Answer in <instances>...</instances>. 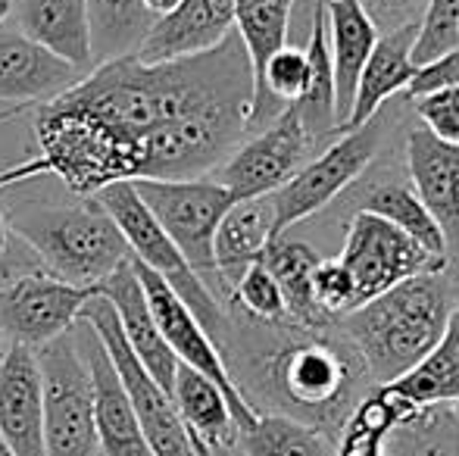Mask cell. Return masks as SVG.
<instances>
[{
  "mask_svg": "<svg viewBox=\"0 0 459 456\" xmlns=\"http://www.w3.org/2000/svg\"><path fill=\"white\" fill-rule=\"evenodd\" d=\"M225 306L244 313L250 319H260V323H278V319H284L281 291H278L275 279L269 275V269L260 260L238 279V285L231 288Z\"/></svg>",
  "mask_w": 459,
  "mask_h": 456,
  "instance_id": "34",
  "label": "cell"
},
{
  "mask_svg": "<svg viewBox=\"0 0 459 456\" xmlns=\"http://www.w3.org/2000/svg\"><path fill=\"white\" fill-rule=\"evenodd\" d=\"M35 141L44 176L75 197H94L107 185L138 178V141L63 94L35 110Z\"/></svg>",
  "mask_w": 459,
  "mask_h": 456,
  "instance_id": "5",
  "label": "cell"
},
{
  "mask_svg": "<svg viewBox=\"0 0 459 456\" xmlns=\"http://www.w3.org/2000/svg\"><path fill=\"white\" fill-rule=\"evenodd\" d=\"M132 266H134V272H138V281H141V288H144V297H147V304H151L153 323H157L163 341L169 344V350L176 353L178 363L194 372H200V375L210 378V382L222 391L225 400H229V407H231V416H235L238 434L247 432L260 413H254V409L244 403V397L238 394L235 382H231L229 369H225V359H222V353H219V347L212 344V338L204 331V325L194 319V313L176 297V291H172L157 272L141 266L138 260H132Z\"/></svg>",
  "mask_w": 459,
  "mask_h": 456,
  "instance_id": "14",
  "label": "cell"
},
{
  "mask_svg": "<svg viewBox=\"0 0 459 456\" xmlns=\"http://www.w3.org/2000/svg\"><path fill=\"white\" fill-rule=\"evenodd\" d=\"M322 260V254L313 244L300 241V237L278 235L266 244L260 262L269 269V275L275 279L278 291L284 300V316L290 323L309 325V329H322L332 325L338 319H332L313 297V269Z\"/></svg>",
  "mask_w": 459,
  "mask_h": 456,
  "instance_id": "27",
  "label": "cell"
},
{
  "mask_svg": "<svg viewBox=\"0 0 459 456\" xmlns=\"http://www.w3.org/2000/svg\"><path fill=\"white\" fill-rule=\"evenodd\" d=\"M459 44V0H429L422 19H419L416 41H412V63L437 60L441 54Z\"/></svg>",
  "mask_w": 459,
  "mask_h": 456,
  "instance_id": "33",
  "label": "cell"
},
{
  "mask_svg": "<svg viewBox=\"0 0 459 456\" xmlns=\"http://www.w3.org/2000/svg\"><path fill=\"white\" fill-rule=\"evenodd\" d=\"M225 313L229 329L219 353L244 403L254 413L288 416L338 438L375 391L341 323L309 329L288 316L260 323L229 306Z\"/></svg>",
  "mask_w": 459,
  "mask_h": 456,
  "instance_id": "1",
  "label": "cell"
},
{
  "mask_svg": "<svg viewBox=\"0 0 459 456\" xmlns=\"http://www.w3.org/2000/svg\"><path fill=\"white\" fill-rule=\"evenodd\" d=\"M410 104L419 125L429 128L444 144L459 147V88H441V91L412 98Z\"/></svg>",
  "mask_w": 459,
  "mask_h": 456,
  "instance_id": "35",
  "label": "cell"
},
{
  "mask_svg": "<svg viewBox=\"0 0 459 456\" xmlns=\"http://www.w3.org/2000/svg\"><path fill=\"white\" fill-rule=\"evenodd\" d=\"M6 347H10V344H6V338H4V335H0V359H4V353H6Z\"/></svg>",
  "mask_w": 459,
  "mask_h": 456,
  "instance_id": "45",
  "label": "cell"
},
{
  "mask_svg": "<svg viewBox=\"0 0 459 456\" xmlns=\"http://www.w3.org/2000/svg\"><path fill=\"white\" fill-rule=\"evenodd\" d=\"M91 294L94 288H79L50 272L16 237L0 269V335L6 344L38 350L73 331Z\"/></svg>",
  "mask_w": 459,
  "mask_h": 456,
  "instance_id": "7",
  "label": "cell"
},
{
  "mask_svg": "<svg viewBox=\"0 0 459 456\" xmlns=\"http://www.w3.org/2000/svg\"><path fill=\"white\" fill-rule=\"evenodd\" d=\"M325 22L334 69V119H338V132H344L353 110L359 73L378 41V29L363 13L359 0H325Z\"/></svg>",
  "mask_w": 459,
  "mask_h": 456,
  "instance_id": "23",
  "label": "cell"
},
{
  "mask_svg": "<svg viewBox=\"0 0 459 456\" xmlns=\"http://www.w3.org/2000/svg\"><path fill=\"white\" fill-rule=\"evenodd\" d=\"M381 456H459V407L412 403L385 432Z\"/></svg>",
  "mask_w": 459,
  "mask_h": 456,
  "instance_id": "28",
  "label": "cell"
},
{
  "mask_svg": "<svg viewBox=\"0 0 459 456\" xmlns=\"http://www.w3.org/2000/svg\"><path fill=\"white\" fill-rule=\"evenodd\" d=\"M338 260L353 279L357 306L385 294L387 288L412 279V275L435 272V269H444L450 262L429 254L416 237H410L403 228H397L394 222L381 219L375 213H353L347 219Z\"/></svg>",
  "mask_w": 459,
  "mask_h": 456,
  "instance_id": "12",
  "label": "cell"
},
{
  "mask_svg": "<svg viewBox=\"0 0 459 456\" xmlns=\"http://www.w3.org/2000/svg\"><path fill=\"white\" fill-rule=\"evenodd\" d=\"M363 13L372 19V25L381 31H397V29H412L422 19L429 0H359Z\"/></svg>",
  "mask_w": 459,
  "mask_h": 456,
  "instance_id": "38",
  "label": "cell"
},
{
  "mask_svg": "<svg viewBox=\"0 0 459 456\" xmlns=\"http://www.w3.org/2000/svg\"><path fill=\"white\" fill-rule=\"evenodd\" d=\"M332 207L341 210V216L351 219L353 213H375L381 219L394 222L397 228H403L410 237H416L429 254L447 260L444 250V237L437 226L431 222L429 210L422 207L416 188H412L406 166H378L372 163L366 169V176H359Z\"/></svg>",
  "mask_w": 459,
  "mask_h": 456,
  "instance_id": "17",
  "label": "cell"
},
{
  "mask_svg": "<svg viewBox=\"0 0 459 456\" xmlns=\"http://www.w3.org/2000/svg\"><path fill=\"white\" fill-rule=\"evenodd\" d=\"M419 25L397 31H381L375 41L372 54H368L363 73L357 82V94H353V110L344 128L363 125L368 116H375L387 100L400 98L406 85L416 75V63H412V41H416Z\"/></svg>",
  "mask_w": 459,
  "mask_h": 456,
  "instance_id": "25",
  "label": "cell"
},
{
  "mask_svg": "<svg viewBox=\"0 0 459 456\" xmlns=\"http://www.w3.org/2000/svg\"><path fill=\"white\" fill-rule=\"evenodd\" d=\"M176 4H178V0H144V6L153 13V16H163V13H169Z\"/></svg>",
  "mask_w": 459,
  "mask_h": 456,
  "instance_id": "40",
  "label": "cell"
},
{
  "mask_svg": "<svg viewBox=\"0 0 459 456\" xmlns=\"http://www.w3.org/2000/svg\"><path fill=\"white\" fill-rule=\"evenodd\" d=\"M35 353L44 384V456H97L91 375L73 331Z\"/></svg>",
  "mask_w": 459,
  "mask_h": 456,
  "instance_id": "11",
  "label": "cell"
},
{
  "mask_svg": "<svg viewBox=\"0 0 459 456\" xmlns=\"http://www.w3.org/2000/svg\"><path fill=\"white\" fill-rule=\"evenodd\" d=\"M172 403L182 416L197 456H210L212 451L238 444V426L225 394L210 378L182 363H178L176 382H172Z\"/></svg>",
  "mask_w": 459,
  "mask_h": 456,
  "instance_id": "26",
  "label": "cell"
},
{
  "mask_svg": "<svg viewBox=\"0 0 459 456\" xmlns=\"http://www.w3.org/2000/svg\"><path fill=\"white\" fill-rule=\"evenodd\" d=\"M0 438L16 456H44L41 366L22 344H10L0 359Z\"/></svg>",
  "mask_w": 459,
  "mask_h": 456,
  "instance_id": "19",
  "label": "cell"
},
{
  "mask_svg": "<svg viewBox=\"0 0 459 456\" xmlns=\"http://www.w3.org/2000/svg\"><path fill=\"white\" fill-rule=\"evenodd\" d=\"M447 269H450V275H454V281H456V288H459V262H447Z\"/></svg>",
  "mask_w": 459,
  "mask_h": 456,
  "instance_id": "43",
  "label": "cell"
},
{
  "mask_svg": "<svg viewBox=\"0 0 459 456\" xmlns=\"http://www.w3.org/2000/svg\"><path fill=\"white\" fill-rule=\"evenodd\" d=\"M73 341L91 375V413L97 432V456H153L138 426L128 394L88 323L73 325Z\"/></svg>",
  "mask_w": 459,
  "mask_h": 456,
  "instance_id": "16",
  "label": "cell"
},
{
  "mask_svg": "<svg viewBox=\"0 0 459 456\" xmlns=\"http://www.w3.org/2000/svg\"><path fill=\"white\" fill-rule=\"evenodd\" d=\"M441 88H459V44L447 54H441L437 60L422 63L412 75V82L406 85L403 98H422V94L441 91Z\"/></svg>",
  "mask_w": 459,
  "mask_h": 456,
  "instance_id": "37",
  "label": "cell"
},
{
  "mask_svg": "<svg viewBox=\"0 0 459 456\" xmlns=\"http://www.w3.org/2000/svg\"><path fill=\"white\" fill-rule=\"evenodd\" d=\"M273 237H275V226H273L269 197L231 203L229 213L219 222L216 237H212V260H216V279H219V297H222V304L229 300L238 279L260 260Z\"/></svg>",
  "mask_w": 459,
  "mask_h": 456,
  "instance_id": "24",
  "label": "cell"
},
{
  "mask_svg": "<svg viewBox=\"0 0 459 456\" xmlns=\"http://www.w3.org/2000/svg\"><path fill=\"white\" fill-rule=\"evenodd\" d=\"M85 73L25 38L16 25H0V104L10 110L41 107L66 94Z\"/></svg>",
  "mask_w": 459,
  "mask_h": 456,
  "instance_id": "18",
  "label": "cell"
},
{
  "mask_svg": "<svg viewBox=\"0 0 459 456\" xmlns=\"http://www.w3.org/2000/svg\"><path fill=\"white\" fill-rule=\"evenodd\" d=\"M316 153V144L309 138L307 125L300 119V110L294 104L284 107L273 122L250 132L229 157L222 159L212 178L229 188V194L238 201H254L269 197L281 188L303 163Z\"/></svg>",
  "mask_w": 459,
  "mask_h": 456,
  "instance_id": "13",
  "label": "cell"
},
{
  "mask_svg": "<svg viewBox=\"0 0 459 456\" xmlns=\"http://www.w3.org/2000/svg\"><path fill=\"white\" fill-rule=\"evenodd\" d=\"M6 222L50 272L79 288H97L132 260L128 241L97 197L73 194L66 203L29 201L10 207Z\"/></svg>",
  "mask_w": 459,
  "mask_h": 456,
  "instance_id": "4",
  "label": "cell"
},
{
  "mask_svg": "<svg viewBox=\"0 0 459 456\" xmlns=\"http://www.w3.org/2000/svg\"><path fill=\"white\" fill-rule=\"evenodd\" d=\"M97 201L107 207V213L113 216V222L119 226L122 237L128 241L132 260H138L141 266H147L151 272H157L166 285L176 291V297L182 300L187 310L194 313L204 331L212 338V344H222L225 329H229V313L225 304L210 291L204 279L187 266L182 250L169 241L160 222L151 216V210L144 207V201L138 197L132 182H116L107 185L100 194H94Z\"/></svg>",
  "mask_w": 459,
  "mask_h": 456,
  "instance_id": "8",
  "label": "cell"
},
{
  "mask_svg": "<svg viewBox=\"0 0 459 456\" xmlns=\"http://www.w3.org/2000/svg\"><path fill=\"white\" fill-rule=\"evenodd\" d=\"M10 13H13V0H0V25L10 19Z\"/></svg>",
  "mask_w": 459,
  "mask_h": 456,
  "instance_id": "42",
  "label": "cell"
},
{
  "mask_svg": "<svg viewBox=\"0 0 459 456\" xmlns=\"http://www.w3.org/2000/svg\"><path fill=\"white\" fill-rule=\"evenodd\" d=\"M385 391L403 397L406 403H456L459 407V304L450 313L441 344L403 378L385 384Z\"/></svg>",
  "mask_w": 459,
  "mask_h": 456,
  "instance_id": "30",
  "label": "cell"
},
{
  "mask_svg": "<svg viewBox=\"0 0 459 456\" xmlns=\"http://www.w3.org/2000/svg\"><path fill=\"white\" fill-rule=\"evenodd\" d=\"M85 6L94 66L138 54L147 31L157 22V16L147 10L144 0H85Z\"/></svg>",
  "mask_w": 459,
  "mask_h": 456,
  "instance_id": "29",
  "label": "cell"
},
{
  "mask_svg": "<svg viewBox=\"0 0 459 456\" xmlns=\"http://www.w3.org/2000/svg\"><path fill=\"white\" fill-rule=\"evenodd\" d=\"M16 113H22V110H6L4 116H0V122H4V119H10V116H16Z\"/></svg>",
  "mask_w": 459,
  "mask_h": 456,
  "instance_id": "46",
  "label": "cell"
},
{
  "mask_svg": "<svg viewBox=\"0 0 459 456\" xmlns=\"http://www.w3.org/2000/svg\"><path fill=\"white\" fill-rule=\"evenodd\" d=\"M0 456H16V453L10 451V447H6V441H4V438H0Z\"/></svg>",
  "mask_w": 459,
  "mask_h": 456,
  "instance_id": "44",
  "label": "cell"
},
{
  "mask_svg": "<svg viewBox=\"0 0 459 456\" xmlns=\"http://www.w3.org/2000/svg\"><path fill=\"white\" fill-rule=\"evenodd\" d=\"M300 0H235V31L247 50L254 82L266 60L288 44L290 16Z\"/></svg>",
  "mask_w": 459,
  "mask_h": 456,
  "instance_id": "32",
  "label": "cell"
},
{
  "mask_svg": "<svg viewBox=\"0 0 459 456\" xmlns=\"http://www.w3.org/2000/svg\"><path fill=\"white\" fill-rule=\"evenodd\" d=\"M459 304V288L450 269L412 275L385 294L338 319L344 335L363 357L375 388L416 369L447 331L450 313Z\"/></svg>",
  "mask_w": 459,
  "mask_h": 456,
  "instance_id": "3",
  "label": "cell"
},
{
  "mask_svg": "<svg viewBox=\"0 0 459 456\" xmlns=\"http://www.w3.org/2000/svg\"><path fill=\"white\" fill-rule=\"evenodd\" d=\"M397 125L400 110L397 104L387 100L363 125L344 128L322 151H316L281 188L269 194L275 237L288 235L294 226L325 213L359 176H366L368 166L385 157V147Z\"/></svg>",
  "mask_w": 459,
  "mask_h": 456,
  "instance_id": "6",
  "label": "cell"
},
{
  "mask_svg": "<svg viewBox=\"0 0 459 456\" xmlns=\"http://www.w3.org/2000/svg\"><path fill=\"white\" fill-rule=\"evenodd\" d=\"M10 19L25 38L66 60L79 73L94 69L85 0H13Z\"/></svg>",
  "mask_w": 459,
  "mask_h": 456,
  "instance_id": "22",
  "label": "cell"
},
{
  "mask_svg": "<svg viewBox=\"0 0 459 456\" xmlns=\"http://www.w3.org/2000/svg\"><path fill=\"white\" fill-rule=\"evenodd\" d=\"M210 456H244L241 444H231V447H222V451H212Z\"/></svg>",
  "mask_w": 459,
  "mask_h": 456,
  "instance_id": "41",
  "label": "cell"
},
{
  "mask_svg": "<svg viewBox=\"0 0 459 456\" xmlns=\"http://www.w3.org/2000/svg\"><path fill=\"white\" fill-rule=\"evenodd\" d=\"M235 31V0H178L169 13L157 16L138 47V60L160 63L212 50Z\"/></svg>",
  "mask_w": 459,
  "mask_h": 456,
  "instance_id": "21",
  "label": "cell"
},
{
  "mask_svg": "<svg viewBox=\"0 0 459 456\" xmlns=\"http://www.w3.org/2000/svg\"><path fill=\"white\" fill-rule=\"evenodd\" d=\"M63 98L141 141L153 128L210 110L250 113L254 73L241 38L231 31L222 44L204 54L160 63H144L132 54L97 63Z\"/></svg>",
  "mask_w": 459,
  "mask_h": 456,
  "instance_id": "2",
  "label": "cell"
},
{
  "mask_svg": "<svg viewBox=\"0 0 459 456\" xmlns=\"http://www.w3.org/2000/svg\"><path fill=\"white\" fill-rule=\"evenodd\" d=\"M313 297L332 319H341L357 306L353 297V279L341 266L338 256H322L313 269Z\"/></svg>",
  "mask_w": 459,
  "mask_h": 456,
  "instance_id": "36",
  "label": "cell"
},
{
  "mask_svg": "<svg viewBox=\"0 0 459 456\" xmlns=\"http://www.w3.org/2000/svg\"><path fill=\"white\" fill-rule=\"evenodd\" d=\"M244 456H338V438L288 416L260 413L247 432L238 434Z\"/></svg>",
  "mask_w": 459,
  "mask_h": 456,
  "instance_id": "31",
  "label": "cell"
},
{
  "mask_svg": "<svg viewBox=\"0 0 459 456\" xmlns=\"http://www.w3.org/2000/svg\"><path fill=\"white\" fill-rule=\"evenodd\" d=\"M13 244H16V235L10 231V222H6V213L4 207H0V269H4L6 256H10Z\"/></svg>",
  "mask_w": 459,
  "mask_h": 456,
  "instance_id": "39",
  "label": "cell"
},
{
  "mask_svg": "<svg viewBox=\"0 0 459 456\" xmlns=\"http://www.w3.org/2000/svg\"><path fill=\"white\" fill-rule=\"evenodd\" d=\"M134 191L160 222V228L169 235V241L182 250L187 266L210 285L219 297L216 260H212V237L235 203L225 185L212 176L200 178H134ZM222 300V297H219Z\"/></svg>",
  "mask_w": 459,
  "mask_h": 456,
  "instance_id": "9",
  "label": "cell"
},
{
  "mask_svg": "<svg viewBox=\"0 0 459 456\" xmlns=\"http://www.w3.org/2000/svg\"><path fill=\"white\" fill-rule=\"evenodd\" d=\"M79 323H88L94 329V335L100 338L103 350H107L109 363H113L116 375H119L122 388L128 394L134 416H138V426L144 432V441L151 447L153 456H197L194 444L187 438V428L178 416L172 394L163 391L157 382L151 378V372L134 359L132 347H128L126 335L119 329V319H116L113 306L100 297L91 294L88 304L82 306Z\"/></svg>",
  "mask_w": 459,
  "mask_h": 456,
  "instance_id": "10",
  "label": "cell"
},
{
  "mask_svg": "<svg viewBox=\"0 0 459 456\" xmlns=\"http://www.w3.org/2000/svg\"><path fill=\"white\" fill-rule=\"evenodd\" d=\"M406 176L444 237L447 260L459 262V147L437 141L429 128L406 125Z\"/></svg>",
  "mask_w": 459,
  "mask_h": 456,
  "instance_id": "15",
  "label": "cell"
},
{
  "mask_svg": "<svg viewBox=\"0 0 459 456\" xmlns=\"http://www.w3.org/2000/svg\"><path fill=\"white\" fill-rule=\"evenodd\" d=\"M94 291L113 306L116 319H119V329H122V335H126L128 347H132L134 359L151 372V378L160 388L172 394L178 359H176V353L169 350V344L163 341L157 323H153L151 304H147L144 288H141L132 260L122 262V266L116 269L107 281H100Z\"/></svg>",
  "mask_w": 459,
  "mask_h": 456,
  "instance_id": "20",
  "label": "cell"
}]
</instances>
